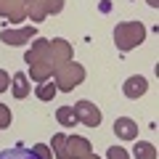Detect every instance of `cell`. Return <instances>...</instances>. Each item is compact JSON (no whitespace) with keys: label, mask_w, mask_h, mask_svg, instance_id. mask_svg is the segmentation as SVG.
<instances>
[{"label":"cell","mask_w":159,"mask_h":159,"mask_svg":"<svg viewBox=\"0 0 159 159\" xmlns=\"http://www.w3.org/2000/svg\"><path fill=\"white\" fill-rule=\"evenodd\" d=\"M27 61H29V66H32V64H51V66H53L51 43H45V40H34V43H32V51L27 53ZM53 69H56V66H53Z\"/></svg>","instance_id":"cell-7"},{"label":"cell","mask_w":159,"mask_h":159,"mask_svg":"<svg viewBox=\"0 0 159 159\" xmlns=\"http://www.w3.org/2000/svg\"><path fill=\"white\" fill-rule=\"evenodd\" d=\"M0 159H37V157H34V151L27 148V146H11V148H6V151H0Z\"/></svg>","instance_id":"cell-14"},{"label":"cell","mask_w":159,"mask_h":159,"mask_svg":"<svg viewBox=\"0 0 159 159\" xmlns=\"http://www.w3.org/2000/svg\"><path fill=\"white\" fill-rule=\"evenodd\" d=\"M8 88H11V74L6 69H0V93H6Z\"/></svg>","instance_id":"cell-21"},{"label":"cell","mask_w":159,"mask_h":159,"mask_svg":"<svg viewBox=\"0 0 159 159\" xmlns=\"http://www.w3.org/2000/svg\"><path fill=\"white\" fill-rule=\"evenodd\" d=\"M11 125V109L0 103V127H8Z\"/></svg>","instance_id":"cell-20"},{"label":"cell","mask_w":159,"mask_h":159,"mask_svg":"<svg viewBox=\"0 0 159 159\" xmlns=\"http://www.w3.org/2000/svg\"><path fill=\"white\" fill-rule=\"evenodd\" d=\"M88 154H93L88 138H82V135H69L66 138V157L69 159H85Z\"/></svg>","instance_id":"cell-6"},{"label":"cell","mask_w":159,"mask_h":159,"mask_svg":"<svg viewBox=\"0 0 159 159\" xmlns=\"http://www.w3.org/2000/svg\"><path fill=\"white\" fill-rule=\"evenodd\" d=\"M106 159H130V154H127L122 146H109V151H106Z\"/></svg>","instance_id":"cell-19"},{"label":"cell","mask_w":159,"mask_h":159,"mask_svg":"<svg viewBox=\"0 0 159 159\" xmlns=\"http://www.w3.org/2000/svg\"><path fill=\"white\" fill-rule=\"evenodd\" d=\"M11 90H13V96L21 101V98H27L29 96V77L24 72H16L11 77Z\"/></svg>","instance_id":"cell-11"},{"label":"cell","mask_w":159,"mask_h":159,"mask_svg":"<svg viewBox=\"0 0 159 159\" xmlns=\"http://www.w3.org/2000/svg\"><path fill=\"white\" fill-rule=\"evenodd\" d=\"M85 80V69L80 66L77 61H64L56 66V72H53V82H56V90H74V88L80 85Z\"/></svg>","instance_id":"cell-2"},{"label":"cell","mask_w":159,"mask_h":159,"mask_svg":"<svg viewBox=\"0 0 159 159\" xmlns=\"http://www.w3.org/2000/svg\"><path fill=\"white\" fill-rule=\"evenodd\" d=\"M146 40V27L141 21H122L114 27V45L119 51H133Z\"/></svg>","instance_id":"cell-1"},{"label":"cell","mask_w":159,"mask_h":159,"mask_svg":"<svg viewBox=\"0 0 159 159\" xmlns=\"http://www.w3.org/2000/svg\"><path fill=\"white\" fill-rule=\"evenodd\" d=\"M56 119H58V125H64V127H74V125H77V117H74V109L72 106L56 109Z\"/></svg>","instance_id":"cell-16"},{"label":"cell","mask_w":159,"mask_h":159,"mask_svg":"<svg viewBox=\"0 0 159 159\" xmlns=\"http://www.w3.org/2000/svg\"><path fill=\"white\" fill-rule=\"evenodd\" d=\"M51 151L56 159H69L66 157V135L64 133H56V135L51 138Z\"/></svg>","instance_id":"cell-15"},{"label":"cell","mask_w":159,"mask_h":159,"mask_svg":"<svg viewBox=\"0 0 159 159\" xmlns=\"http://www.w3.org/2000/svg\"><path fill=\"white\" fill-rule=\"evenodd\" d=\"M24 8L34 21H43L48 13H58L64 8V0H24Z\"/></svg>","instance_id":"cell-4"},{"label":"cell","mask_w":159,"mask_h":159,"mask_svg":"<svg viewBox=\"0 0 159 159\" xmlns=\"http://www.w3.org/2000/svg\"><path fill=\"white\" fill-rule=\"evenodd\" d=\"M85 159H101V157H98V154H88Z\"/></svg>","instance_id":"cell-23"},{"label":"cell","mask_w":159,"mask_h":159,"mask_svg":"<svg viewBox=\"0 0 159 159\" xmlns=\"http://www.w3.org/2000/svg\"><path fill=\"white\" fill-rule=\"evenodd\" d=\"M32 37H37V29L34 27H21V29H3L0 40L6 45H27Z\"/></svg>","instance_id":"cell-5"},{"label":"cell","mask_w":159,"mask_h":159,"mask_svg":"<svg viewBox=\"0 0 159 159\" xmlns=\"http://www.w3.org/2000/svg\"><path fill=\"white\" fill-rule=\"evenodd\" d=\"M133 157H135V159H157L159 154H157V146H154V143L138 141L135 146H133Z\"/></svg>","instance_id":"cell-13"},{"label":"cell","mask_w":159,"mask_h":159,"mask_svg":"<svg viewBox=\"0 0 159 159\" xmlns=\"http://www.w3.org/2000/svg\"><path fill=\"white\" fill-rule=\"evenodd\" d=\"M146 90H148V80L141 77V74H133V77H127V80H125V85H122V93H125V98H130V101L141 98Z\"/></svg>","instance_id":"cell-8"},{"label":"cell","mask_w":159,"mask_h":159,"mask_svg":"<svg viewBox=\"0 0 159 159\" xmlns=\"http://www.w3.org/2000/svg\"><path fill=\"white\" fill-rule=\"evenodd\" d=\"M51 58H53V66H58L64 61H72V45L66 40H53L51 43Z\"/></svg>","instance_id":"cell-10"},{"label":"cell","mask_w":159,"mask_h":159,"mask_svg":"<svg viewBox=\"0 0 159 159\" xmlns=\"http://www.w3.org/2000/svg\"><path fill=\"white\" fill-rule=\"evenodd\" d=\"M72 109H74V117H77V125H85V127H98L101 125V109L93 101L82 98V101H77Z\"/></svg>","instance_id":"cell-3"},{"label":"cell","mask_w":159,"mask_h":159,"mask_svg":"<svg viewBox=\"0 0 159 159\" xmlns=\"http://www.w3.org/2000/svg\"><path fill=\"white\" fill-rule=\"evenodd\" d=\"M53 72H56V69H53L51 64H32V66H29V80L48 82V80H53Z\"/></svg>","instance_id":"cell-12"},{"label":"cell","mask_w":159,"mask_h":159,"mask_svg":"<svg viewBox=\"0 0 159 159\" xmlns=\"http://www.w3.org/2000/svg\"><path fill=\"white\" fill-rule=\"evenodd\" d=\"M146 3H148L151 8H159V0H146Z\"/></svg>","instance_id":"cell-22"},{"label":"cell","mask_w":159,"mask_h":159,"mask_svg":"<svg viewBox=\"0 0 159 159\" xmlns=\"http://www.w3.org/2000/svg\"><path fill=\"white\" fill-rule=\"evenodd\" d=\"M32 151H34V157H37V159H53V151H51L48 143H34Z\"/></svg>","instance_id":"cell-18"},{"label":"cell","mask_w":159,"mask_h":159,"mask_svg":"<svg viewBox=\"0 0 159 159\" xmlns=\"http://www.w3.org/2000/svg\"><path fill=\"white\" fill-rule=\"evenodd\" d=\"M114 135H117L119 141H133V138L138 135V125L130 117H119L117 122H114Z\"/></svg>","instance_id":"cell-9"},{"label":"cell","mask_w":159,"mask_h":159,"mask_svg":"<svg viewBox=\"0 0 159 159\" xmlns=\"http://www.w3.org/2000/svg\"><path fill=\"white\" fill-rule=\"evenodd\" d=\"M56 82L53 80H48V82H40V88H37V98L40 101H53V96H56Z\"/></svg>","instance_id":"cell-17"}]
</instances>
